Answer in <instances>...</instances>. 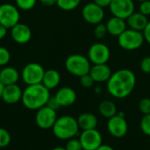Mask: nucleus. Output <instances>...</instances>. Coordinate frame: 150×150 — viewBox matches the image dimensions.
Segmentation results:
<instances>
[{
  "instance_id": "nucleus-1",
  "label": "nucleus",
  "mask_w": 150,
  "mask_h": 150,
  "mask_svg": "<svg viewBox=\"0 0 150 150\" xmlns=\"http://www.w3.org/2000/svg\"><path fill=\"white\" fill-rule=\"evenodd\" d=\"M136 84L135 74L128 69H121L112 74L107 81V91L115 98H125L134 91Z\"/></svg>"
},
{
  "instance_id": "nucleus-2",
  "label": "nucleus",
  "mask_w": 150,
  "mask_h": 150,
  "mask_svg": "<svg viewBox=\"0 0 150 150\" xmlns=\"http://www.w3.org/2000/svg\"><path fill=\"white\" fill-rule=\"evenodd\" d=\"M50 97L49 90L42 83L27 85L23 91L21 102L25 108L37 111L47 105Z\"/></svg>"
},
{
  "instance_id": "nucleus-3",
  "label": "nucleus",
  "mask_w": 150,
  "mask_h": 150,
  "mask_svg": "<svg viewBox=\"0 0 150 150\" xmlns=\"http://www.w3.org/2000/svg\"><path fill=\"white\" fill-rule=\"evenodd\" d=\"M77 120L69 115H64L57 118L54 127H52L54 136L62 141H68L75 138L79 132Z\"/></svg>"
},
{
  "instance_id": "nucleus-4",
  "label": "nucleus",
  "mask_w": 150,
  "mask_h": 150,
  "mask_svg": "<svg viewBox=\"0 0 150 150\" xmlns=\"http://www.w3.org/2000/svg\"><path fill=\"white\" fill-rule=\"evenodd\" d=\"M91 67L89 58L80 54H70L65 60V68L68 72L78 77L89 74Z\"/></svg>"
},
{
  "instance_id": "nucleus-5",
  "label": "nucleus",
  "mask_w": 150,
  "mask_h": 150,
  "mask_svg": "<svg viewBox=\"0 0 150 150\" xmlns=\"http://www.w3.org/2000/svg\"><path fill=\"white\" fill-rule=\"evenodd\" d=\"M145 41L142 32L127 28L118 36L119 46L126 51H134L139 49Z\"/></svg>"
},
{
  "instance_id": "nucleus-6",
  "label": "nucleus",
  "mask_w": 150,
  "mask_h": 150,
  "mask_svg": "<svg viewBox=\"0 0 150 150\" xmlns=\"http://www.w3.org/2000/svg\"><path fill=\"white\" fill-rule=\"evenodd\" d=\"M45 71L46 70L40 63L30 62L22 69L21 78L26 85L39 84L42 83Z\"/></svg>"
},
{
  "instance_id": "nucleus-7",
  "label": "nucleus",
  "mask_w": 150,
  "mask_h": 150,
  "mask_svg": "<svg viewBox=\"0 0 150 150\" xmlns=\"http://www.w3.org/2000/svg\"><path fill=\"white\" fill-rule=\"evenodd\" d=\"M19 9L11 4H3L0 5V24L7 29L12 28L19 23Z\"/></svg>"
},
{
  "instance_id": "nucleus-8",
  "label": "nucleus",
  "mask_w": 150,
  "mask_h": 150,
  "mask_svg": "<svg viewBox=\"0 0 150 150\" xmlns=\"http://www.w3.org/2000/svg\"><path fill=\"white\" fill-rule=\"evenodd\" d=\"M87 57L92 64H105L110 60L111 51L107 45L97 42L90 47Z\"/></svg>"
},
{
  "instance_id": "nucleus-9",
  "label": "nucleus",
  "mask_w": 150,
  "mask_h": 150,
  "mask_svg": "<svg viewBox=\"0 0 150 150\" xmlns=\"http://www.w3.org/2000/svg\"><path fill=\"white\" fill-rule=\"evenodd\" d=\"M109 9L112 16L127 20L135 11V4L134 0H112Z\"/></svg>"
},
{
  "instance_id": "nucleus-10",
  "label": "nucleus",
  "mask_w": 150,
  "mask_h": 150,
  "mask_svg": "<svg viewBox=\"0 0 150 150\" xmlns=\"http://www.w3.org/2000/svg\"><path fill=\"white\" fill-rule=\"evenodd\" d=\"M83 150H96L103 143L102 134L98 130L91 129L82 132L79 137Z\"/></svg>"
},
{
  "instance_id": "nucleus-11",
  "label": "nucleus",
  "mask_w": 150,
  "mask_h": 150,
  "mask_svg": "<svg viewBox=\"0 0 150 150\" xmlns=\"http://www.w3.org/2000/svg\"><path fill=\"white\" fill-rule=\"evenodd\" d=\"M57 118L56 111L51 109L47 105H45L37 110L35 115V122L40 128L46 130L54 127Z\"/></svg>"
},
{
  "instance_id": "nucleus-12",
  "label": "nucleus",
  "mask_w": 150,
  "mask_h": 150,
  "mask_svg": "<svg viewBox=\"0 0 150 150\" xmlns=\"http://www.w3.org/2000/svg\"><path fill=\"white\" fill-rule=\"evenodd\" d=\"M83 19L91 25H98L102 23L105 18L104 8L100 7L94 2L86 4L82 10Z\"/></svg>"
},
{
  "instance_id": "nucleus-13",
  "label": "nucleus",
  "mask_w": 150,
  "mask_h": 150,
  "mask_svg": "<svg viewBox=\"0 0 150 150\" xmlns=\"http://www.w3.org/2000/svg\"><path fill=\"white\" fill-rule=\"evenodd\" d=\"M107 130L110 134L115 138L124 137L128 131V124L124 116L116 114L108 120Z\"/></svg>"
},
{
  "instance_id": "nucleus-14",
  "label": "nucleus",
  "mask_w": 150,
  "mask_h": 150,
  "mask_svg": "<svg viewBox=\"0 0 150 150\" xmlns=\"http://www.w3.org/2000/svg\"><path fill=\"white\" fill-rule=\"evenodd\" d=\"M11 39L18 44H26L32 38V31L30 27L23 23H18L11 28Z\"/></svg>"
},
{
  "instance_id": "nucleus-15",
  "label": "nucleus",
  "mask_w": 150,
  "mask_h": 150,
  "mask_svg": "<svg viewBox=\"0 0 150 150\" xmlns=\"http://www.w3.org/2000/svg\"><path fill=\"white\" fill-rule=\"evenodd\" d=\"M89 74L92 77L95 83H105L109 80L112 76L111 68L105 64H93L91 67Z\"/></svg>"
},
{
  "instance_id": "nucleus-16",
  "label": "nucleus",
  "mask_w": 150,
  "mask_h": 150,
  "mask_svg": "<svg viewBox=\"0 0 150 150\" xmlns=\"http://www.w3.org/2000/svg\"><path fill=\"white\" fill-rule=\"evenodd\" d=\"M22 94H23V91L17 83L6 85L4 86L1 99L5 104L14 105L21 100Z\"/></svg>"
},
{
  "instance_id": "nucleus-17",
  "label": "nucleus",
  "mask_w": 150,
  "mask_h": 150,
  "mask_svg": "<svg viewBox=\"0 0 150 150\" xmlns=\"http://www.w3.org/2000/svg\"><path fill=\"white\" fill-rule=\"evenodd\" d=\"M54 98L61 107H67L75 104L76 100V93L75 90L70 87H62L56 91Z\"/></svg>"
},
{
  "instance_id": "nucleus-18",
  "label": "nucleus",
  "mask_w": 150,
  "mask_h": 150,
  "mask_svg": "<svg viewBox=\"0 0 150 150\" xmlns=\"http://www.w3.org/2000/svg\"><path fill=\"white\" fill-rule=\"evenodd\" d=\"M106 28H107V33L114 37L120 36L126 29H127V22L125 19H122L118 17L112 16L110 18L107 22L105 23Z\"/></svg>"
},
{
  "instance_id": "nucleus-19",
  "label": "nucleus",
  "mask_w": 150,
  "mask_h": 150,
  "mask_svg": "<svg viewBox=\"0 0 150 150\" xmlns=\"http://www.w3.org/2000/svg\"><path fill=\"white\" fill-rule=\"evenodd\" d=\"M127 25L130 29L136 30L139 32H143V30L146 28L147 25L149 24L148 17L142 14L141 12H134L127 20Z\"/></svg>"
},
{
  "instance_id": "nucleus-20",
  "label": "nucleus",
  "mask_w": 150,
  "mask_h": 150,
  "mask_svg": "<svg viewBox=\"0 0 150 150\" xmlns=\"http://www.w3.org/2000/svg\"><path fill=\"white\" fill-rule=\"evenodd\" d=\"M19 79L18 71L13 67H4L0 69V82L4 85L15 84Z\"/></svg>"
},
{
  "instance_id": "nucleus-21",
  "label": "nucleus",
  "mask_w": 150,
  "mask_h": 150,
  "mask_svg": "<svg viewBox=\"0 0 150 150\" xmlns=\"http://www.w3.org/2000/svg\"><path fill=\"white\" fill-rule=\"evenodd\" d=\"M77 123L79 128L83 131L95 129L98 126V119L91 112H83L77 118Z\"/></svg>"
},
{
  "instance_id": "nucleus-22",
  "label": "nucleus",
  "mask_w": 150,
  "mask_h": 150,
  "mask_svg": "<svg viewBox=\"0 0 150 150\" xmlns=\"http://www.w3.org/2000/svg\"><path fill=\"white\" fill-rule=\"evenodd\" d=\"M60 82H61L60 73L55 69H48L45 71L41 83L50 91L55 89L60 84Z\"/></svg>"
},
{
  "instance_id": "nucleus-23",
  "label": "nucleus",
  "mask_w": 150,
  "mask_h": 150,
  "mask_svg": "<svg viewBox=\"0 0 150 150\" xmlns=\"http://www.w3.org/2000/svg\"><path fill=\"white\" fill-rule=\"evenodd\" d=\"M98 111L99 113L106 119H111L112 117L115 116L118 114V109L117 105H115L114 102L111 100H104L99 104L98 106Z\"/></svg>"
},
{
  "instance_id": "nucleus-24",
  "label": "nucleus",
  "mask_w": 150,
  "mask_h": 150,
  "mask_svg": "<svg viewBox=\"0 0 150 150\" xmlns=\"http://www.w3.org/2000/svg\"><path fill=\"white\" fill-rule=\"evenodd\" d=\"M81 0H57V6L65 11H70L75 10L80 4Z\"/></svg>"
},
{
  "instance_id": "nucleus-25",
  "label": "nucleus",
  "mask_w": 150,
  "mask_h": 150,
  "mask_svg": "<svg viewBox=\"0 0 150 150\" xmlns=\"http://www.w3.org/2000/svg\"><path fill=\"white\" fill-rule=\"evenodd\" d=\"M15 2L16 6L18 9L22 11H29L35 6L37 0H15Z\"/></svg>"
},
{
  "instance_id": "nucleus-26",
  "label": "nucleus",
  "mask_w": 150,
  "mask_h": 150,
  "mask_svg": "<svg viewBox=\"0 0 150 150\" xmlns=\"http://www.w3.org/2000/svg\"><path fill=\"white\" fill-rule=\"evenodd\" d=\"M11 141V137L10 133L4 129L0 127V149L6 148Z\"/></svg>"
},
{
  "instance_id": "nucleus-27",
  "label": "nucleus",
  "mask_w": 150,
  "mask_h": 150,
  "mask_svg": "<svg viewBox=\"0 0 150 150\" xmlns=\"http://www.w3.org/2000/svg\"><path fill=\"white\" fill-rule=\"evenodd\" d=\"M140 127L144 134L150 136V114L143 115L140 122Z\"/></svg>"
},
{
  "instance_id": "nucleus-28",
  "label": "nucleus",
  "mask_w": 150,
  "mask_h": 150,
  "mask_svg": "<svg viewBox=\"0 0 150 150\" xmlns=\"http://www.w3.org/2000/svg\"><path fill=\"white\" fill-rule=\"evenodd\" d=\"M107 28L105 24L103 23H99L98 25H95V28H94V35L98 38V39H103L105 37V35L107 34Z\"/></svg>"
},
{
  "instance_id": "nucleus-29",
  "label": "nucleus",
  "mask_w": 150,
  "mask_h": 150,
  "mask_svg": "<svg viewBox=\"0 0 150 150\" xmlns=\"http://www.w3.org/2000/svg\"><path fill=\"white\" fill-rule=\"evenodd\" d=\"M139 110L143 115L150 114V98H144L139 102Z\"/></svg>"
},
{
  "instance_id": "nucleus-30",
  "label": "nucleus",
  "mask_w": 150,
  "mask_h": 150,
  "mask_svg": "<svg viewBox=\"0 0 150 150\" xmlns=\"http://www.w3.org/2000/svg\"><path fill=\"white\" fill-rule=\"evenodd\" d=\"M11 60V54L6 47H0V67L5 66Z\"/></svg>"
},
{
  "instance_id": "nucleus-31",
  "label": "nucleus",
  "mask_w": 150,
  "mask_h": 150,
  "mask_svg": "<svg viewBox=\"0 0 150 150\" xmlns=\"http://www.w3.org/2000/svg\"><path fill=\"white\" fill-rule=\"evenodd\" d=\"M65 149L67 150H83L79 139H76V138H72V139L68 140V142L66 143Z\"/></svg>"
},
{
  "instance_id": "nucleus-32",
  "label": "nucleus",
  "mask_w": 150,
  "mask_h": 150,
  "mask_svg": "<svg viewBox=\"0 0 150 150\" xmlns=\"http://www.w3.org/2000/svg\"><path fill=\"white\" fill-rule=\"evenodd\" d=\"M94 83L95 82L90 74H86V75L80 76V83L83 88H91L93 86Z\"/></svg>"
},
{
  "instance_id": "nucleus-33",
  "label": "nucleus",
  "mask_w": 150,
  "mask_h": 150,
  "mask_svg": "<svg viewBox=\"0 0 150 150\" xmlns=\"http://www.w3.org/2000/svg\"><path fill=\"white\" fill-rule=\"evenodd\" d=\"M139 12L145 16H149L150 15V0L148 1H143L140 3L139 5Z\"/></svg>"
},
{
  "instance_id": "nucleus-34",
  "label": "nucleus",
  "mask_w": 150,
  "mask_h": 150,
  "mask_svg": "<svg viewBox=\"0 0 150 150\" xmlns=\"http://www.w3.org/2000/svg\"><path fill=\"white\" fill-rule=\"evenodd\" d=\"M140 68L143 73L150 74V56H146L141 61Z\"/></svg>"
},
{
  "instance_id": "nucleus-35",
  "label": "nucleus",
  "mask_w": 150,
  "mask_h": 150,
  "mask_svg": "<svg viewBox=\"0 0 150 150\" xmlns=\"http://www.w3.org/2000/svg\"><path fill=\"white\" fill-rule=\"evenodd\" d=\"M46 105H47L48 107H50L51 109H53L54 111H57L59 108H61V105H59V103L57 102V100L54 97H50Z\"/></svg>"
},
{
  "instance_id": "nucleus-36",
  "label": "nucleus",
  "mask_w": 150,
  "mask_h": 150,
  "mask_svg": "<svg viewBox=\"0 0 150 150\" xmlns=\"http://www.w3.org/2000/svg\"><path fill=\"white\" fill-rule=\"evenodd\" d=\"M142 33H143L145 41H146L148 44H149L150 45V21L149 22V24L147 25L146 28L143 30Z\"/></svg>"
},
{
  "instance_id": "nucleus-37",
  "label": "nucleus",
  "mask_w": 150,
  "mask_h": 150,
  "mask_svg": "<svg viewBox=\"0 0 150 150\" xmlns=\"http://www.w3.org/2000/svg\"><path fill=\"white\" fill-rule=\"evenodd\" d=\"M112 0H93V2L95 4H97L98 5H99L102 8L109 7V5L112 3Z\"/></svg>"
},
{
  "instance_id": "nucleus-38",
  "label": "nucleus",
  "mask_w": 150,
  "mask_h": 150,
  "mask_svg": "<svg viewBox=\"0 0 150 150\" xmlns=\"http://www.w3.org/2000/svg\"><path fill=\"white\" fill-rule=\"evenodd\" d=\"M40 2L43 5L47 6V7H50V6H53V5L56 4L57 0H40Z\"/></svg>"
},
{
  "instance_id": "nucleus-39",
  "label": "nucleus",
  "mask_w": 150,
  "mask_h": 150,
  "mask_svg": "<svg viewBox=\"0 0 150 150\" xmlns=\"http://www.w3.org/2000/svg\"><path fill=\"white\" fill-rule=\"evenodd\" d=\"M6 33H7V28L4 25H3L2 24H0V40L4 39L5 37Z\"/></svg>"
},
{
  "instance_id": "nucleus-40",
  "label": "nucleus",
  "mask_w": 150,
  "mask_h": 150,
  "mask_svg": "<svg viewBox=\"0 0 150 150\" xmlns=\"http://www.w3.org/2000/svg\"><path fill=\"white\" fill-rule=\"evenodd\" d=\"M96 150H115L113 148H112L111 146H109V145H104V144H102L98 149H97Z\"/></svg>"
},
{
  "instance_id": "nucleus-41",
  "label": "nucleus",
  "mask_w": 150,
  "mask_h": 150,
  "mask_svg": "<svg viewBox=\"0 0 150 150\" xmlns=\"http://www.w3.org/2000/svg\"><path fill=\"white\" fill-rule=\"evenodd\" d=\"M4 85L0 82V99L2 98V95H3V91H4Z\"/></svg>"
},
{
  "instance_id": "nucleus-42",
  "label": "nucleus",
  "mask_w": 150,
  "mask_h": 150,
  "mask_svg": "<svg viewBox=\"0 0 150 150\" xmlns=\"http://www.w3.org/2000/svg\"><path fill=\"white\" fill-rule=\"evenodd\" d=\"M51 150H67L65 148H62V147H55V148H54L53 149Z\"/></svg>"
},
{
  "instance_id": "nucleus-43",
  "label": "nucleus",
  "mask_w": 150,
  "mask_h": 150,
  "mask_svg": "<svg viewBox=\"0 0 150 150\" xmlns=\"http://www.w3.org/2000/svg\"><path fill=\"white\" fill-rule=\"evenodd\" d=\"M136 1H138V2H143V1H148V0H136Z\"/></svg>"
}]
</instances>
